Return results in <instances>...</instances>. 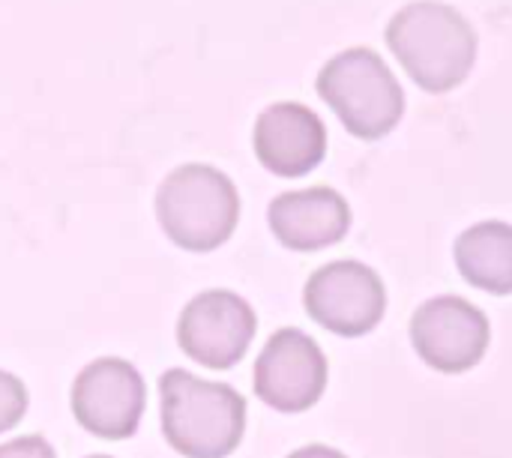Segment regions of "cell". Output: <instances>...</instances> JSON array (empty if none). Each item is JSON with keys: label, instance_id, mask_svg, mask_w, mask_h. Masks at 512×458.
I'll list each match as a JSON object with an SVG mask.
<instances>
[{"label": "cell", "instance_id": "obj_6", "mask_svg": "<svg viewBox=\"0 0 512 458\" xmlns=\"http://www.w3.org/2000/svg\"><path fill=\"white\" fill-rule=\"evenodd\" d=\"M489 318L462 297H435L411 318V342L426 366L444 375L474 369L489 351Z\"/></svg>", "mask_w": 512, "mask_h": 458}, {"label": "cell", "instance_id": "obj_1", "mask_svg": "<svg viewBox=\"0 0 512 458\" xmlns=\"http://www.w3.org/2000/svg\"><path fill=\"white\" fill-rule=\"evenodd\" d=\"M387 45L423 90L447 93L474 66L477 30L450 3L414 0L390 18Z\"/></svg>", "mask_w": 512, "mask_h": 458}, {"label": "cell", "instance_id": "obj_15", "mask_svg": "<svg viewBox=\"0 0 512 458\" xmlns=\"http://www.w3.org/2000/svg\"><path fill=\"white\" fill-rule=\"evenodd\" d=\"M288 458H348V456H342V453H339V450H333V447H321V444H312V447H303V450L291 453Z\"/></svg>", "mask_w": 512, "mask_h": 458}, {"label": "cell", "instance_id": "obj_11", "mask_svg": "<svg viewBox=\"0 0 512 458\" xmlns=\"http://www.w3.org/2000/svg\"><path fill=\"white\" fill-rule=\"evenodd\" d=\"M267 219L282 246L294 252H318L348 234L351 207L336 189L312 186L276 195Z\"/></svg>", "mask_w": 512, "mask_h": 458}, {"label": "cell", "instance_id": "obj_7", "mask_svg": "<svg viewBox=\"0 0 512 458\" xmlns=\"http://www.w3.org/2000/svg\"><path fill=\"white\" fill-rule=\"evenodd\" d=\"M327 390V357L318 342L294 327L279 330L255 363V393L282 414L309 411Z\"/></svg>", "mask_w": 512, "mask_h": 458}, {"label": "cell", "instance_id": "obj_5", "mask_svg": "<svg viewBox=\"0 0 512 458\" xmlns=\"http://www.w3.org/2000/svg\"><path fill=\"white\" fill-rule=\"evenodd\" d=\"M306 312L336 336H366L387 312L381 276L360 261H333L312 273L303 291Z\"/></svg>", "mask_w": 512, "mask_h": 458}, {"label": "cell", "instance_id": "obj_9", "mask_svg": "<svg viewBox=\"0 0 512 458\" xmlns=\"http://www.w3.org/2000/svg\"><path fill=\"white\" fill-rule=\"evenodd\" d=\"M144 381L126 360H96L90 363L72 387L75 420L99 438L123 441L138 432L144 414Z\"/></svg>", "mask_w": 512, "mask_h": 458}, {"label": "cell", "instance_id": "obj_8", "mask_svg": "<svg viewBox=\"0 0 512 458\" xmlns=\"http://www.w3.org/2000/svg\"><path fill=\"white\" fill-rule=\"evenodd\" d=\"M255 327L258 318L243 297L231 291H207L183 309L177 342L201 366L231 369L249 351Z\"/></svg>", "mask_w": 512, "mask_h": 458}, {"label": "cell", "instance_id": "obj_16", "mask_svg": "<svg viewBox=\"0 0 512 458\" xmlns=\"http://www.w3.org/2000/svg\"><path fill=\"white\" fill-rule=\"evenodd\" d=\"M90 458H111V456H90Z\"/></svg>", "mask_w": 512, "mask_h": 458}, {"label": "cell", "instance_id": "obj_10", "mask_svg": "<svg viewBox=\"0 0 512 458\" xmlns=\"http://www.w3.org/2000/svg\"><path fill=\"white\" fill-rule=\"evenodd\" d=\"M255 153L279 177L309 174L327 153L324 120L303 102H273L255 120Z\"/></svg>", "mask_w": 512, "mask_h": 458}, {"label": "cell", "instance_id": "obj_13", "mask_svg": "<svg viewBox=\"0 0 512 458\" xmlns=\"http://www.w3.org/2000/svg\"><path fill=\"white\" fill-rule=\"evenodd\" d=\"M24 411H27V390H24V384L15 375L0 372V432L18 426Z\"/></svg>", "mask_w": 512, "mask_h": 458}, {"label": "cell", "instance_id": "obj_2", "mask_svg": "<svg viewBox=\"0 0 512 458\" xmlns=\"http://www.w3.org/2000/svg\"><path fill=\"white\" fill-rule=\"evenodd\" d=\"M162 435L186 458L231 456L246 432V402L228 384L171 369L159 381Z\"/></svg>", "mask_w": 512, "mask_h": 458}, {"label": "cell", "instance_id": "obj_14", "mask_svg": "<svg viewBox=\"0 0 512 458\" xmlns=\"http://www.w3.org/2000/svg\"><path fill=\"white\" fill-rule=\"evenodd\" d=\"M0 458H57L51 444L39 435L33 438H18V441H9L0 447Z\"/></svg>", "mask_w": 512, "mask_h": 458}, {"label": "cell", "instance_id": "obj_4", "mask_svg": "<svg viewBox=\"0 0 512 458\" xmlns=\"http://www.w3.org/2000/svg\"><path fill=\"white\" fill-rule=\"evenodd\" d=\"M321 99L357 138H384L405 111V93L384 57L354 45L330 57L318 72Z\"/></svg>", "mask_w": 512, "mask_h": 458}, {"label": "cell", "instance_id": "obj_12", "mask_svg": "<svg viewBox=\"0 0 512 458\" xmlns=\"http://www.w3.org/2000/svg\"><path fill=\"white\" fill-rule=\"evenodd\" d=\"M459 273L480 291L512 294V225L477 222L456 240Z\"/></svg>", "mask_w": 512, "mask_h": 458}, {"label": "cell", "instance_id": "obj_3", "mask_svg": "<svg viewBox=\"0 0 512 458\" xmlns=\"http://www.w3.org/2000/svg\"><path fill=\"white\" fill-rule=\"evenodd\" d=\"M156 216L165 234L189 252H213L240 219V195L228 174L189 162L174 168L156 192Z\"/></svg>", "mask_w": 512, "mask_h": 458}]
</instances>
